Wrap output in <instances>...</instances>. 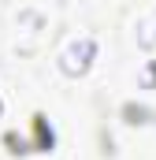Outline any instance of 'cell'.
I'll list each match as a JSON object with an SVG mask.
<instances>
[{
  "label": "cell",
  "mask_w": 156,
  "mask_h": 160,
  "mask_svg": "<svg viewBox=\"0 0 156 160\" xmlns=\"http://www.w3.org/2000/svg\"><path fill=\"white\" fill-rule=\"evenodd\" d=\"M93 52H97L93 38H82V41H75V45H71V48L63 52V60H60L63 75H85V71H89V60H93Z\"/></svg>",
  "instance_id": "cell-1"
},
{
  "label": "cell",
  "mask_w": 156,
  "mask_h": 160,
  "mask_svg": "<svg viewBox=\"0 0 156 160\" xmlns=\"http://www.w3.org/2000/svg\"><path fill=\"white\" fill-rule=\"evenodd\" d=\"M34 127H37V138H41V149H52V130L45 127V116H37V119H34Z\"/></svg>",
  "instance_id": "cell-2"
}]
</instances>
